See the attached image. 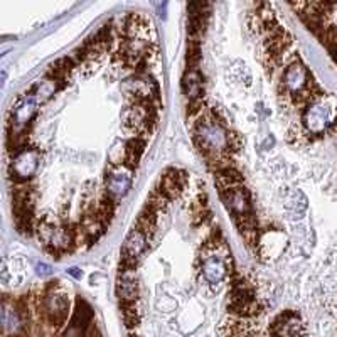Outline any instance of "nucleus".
Segmentation results:
<instances>
[{"instance_id":"obj_1","label":"nucleus","mask_w":337,"mask_h":337,"mask_svg":"<svg viewBox=\"0 0 337 337\" xmlns=\"http://www.w3.org/2000/svg\"><path fill=\"white\" fill-rule=\"evenodd\" d=\"M194 137L201 150L206 152L212 159H221L233 147L229 133L224 128L221 120L218 116H211V113L201 116L198 120Z\"/></svg>"},{"instance_id":"obj_2","label":"nucleus","mask_w":337,"mask_h":337,"mask_svg":"<svg viewBox=\"0 0 337 337\" xmlns=\"http://www.w3.org/2000/svg\"><path fill=\"white\" fill-rule=\"evenodd\" d=\"M229 265L226 258V250L223 251L221 241L212 239L209 246L202 251L201 256V275L207 283L212 286H219L228 278Z\"/></svg>"},{"instance_id":"obj_3","label":"nucleus","mask_w":337,"mask_h":337,"mask_svg":"<svg viewBox=\"0 0 337 337\" xmlns=\"http://www.w3.org/2000/svg\"><path fill=\"white\" fill-rule=\"evenodd\" d=\"M122 120L125 128H130L135 135L147 140V137L155 128L157 111L154 105L149 103V101H135L123 110Z\"/></svg>"},{"instance_id":"obj_4","label":"nucleus","mask_w":337,"mask_h":337,"mask_svg":"<svg viewBox=\"0 0 337 337\" xmlns=\"http://www.w3.org/2000/svg\"><path fill=\"white\" fill-rule=\"evenodd\" d=\"M39 164H41V154L29 145L17 149L12 160H10V176L17 184H26L37 174Z\"/></svg>"},{"instance_id":"obj_5","label":"nucleus","mask_w":337,"mask_h":337,"mask_svg":"<svg viewBox=\"0 0 337 337\" xmlns=\"http://www.w3.org/2000/svg\"><path fill=\"white\" fill-rule=\"evenodd\" d=\"M29 327V316L24 305L5 300L4 317L0 322V334L5 337H26Z\"/></svg>"},{"instance_id":"obj_6","label":"nucleus","mask_w":337,"mask_h":337,"mask_svg":"<svg viewBox=\"0 0 337 337\" xmlns=\"http://www.w3.org/2000/svg\"><path fill=\"white\" fill-rule=\"evenodd\" d=\"M42 312L53 325H63L69 314V299L63 290L51 286L46 290L41 302Z\"/></svg>"},{"instance_id":"obj_7","label":"nucleus","mask_w":337,"mask_h":337,"mask_svg":"<svg viewBox=\"0 0 337 337\" xmlns=\"http://www.w3.org/2000/svg\"><path fill=\"white\" fill-rule=\"evenodd\" d=\"M39 100L29 91L24 97H20L15 101L10 111V130H12L17 137L27 128V125L32 122V118L36 116L37 108H39Z\"/></svg>"},{"instance_id":"obj_8","label":"nucleus","mask_w":337,"mask_h":337,"mask_svg":"<svg viewBox=\"0 0 337 337\" xmlns=\"http://www.w3.org/2000/svg\"><path fill=\"white\" fill-rule=\"evenodd\" d=\"M122 89L135 101H149V103H152L157 93V84L149 73L138 71L137 75L128 76L122 81Z\"/></svg>"},{"instance_id":"obj_9","label":"nucleus","mask_w":337,"mask_h":337,"mask_svg":"<svg viewBox=\"0 0 337 337\" xmlns=\"http://www.w3.org/2000/svg\"><path fill=\"white\" fill-rule=\"evenodd\" d=\"M132 187V168L125 165H116L115 171H110L105 179V198L113 201L115 204L128 194Z\"/></svg>"},{"instance_id":"obj_10","label":"nucleus","mask_w":337,"mask_h":337,"mask_svg":"<svg viewBox=\"0 0 337 337\" xmlns=\"http://www.w3.org/2000/svg\"><path fill=\"white\" fill-rule=\"evenodd\" d=\"M303 125L310 133H320L329 130L332 125V111L330 106L319 101H312L307 105L303 113Z\"/></svg>"},{"instance_id":"obj_11","label":"nucleus","mask_w":337,"mask_h":337,"mask_svg":"<svg viewBox=\"0 0 337 337\" xmlns=\"http://www.w3.org/2000/svg\"><path fill=\"white\" fill-rule=\"evenodd\" d=\"M149 248V236L142 229L135 226L130 233L127 234L122 246V263L123 265H135L143 253Z\"/></svg>"},{"instance_id":"obj_12","label":"nucleus","mask_w":337,"mask_h":337,"mask_svg":"<svg viewBox=\"0 0 337 337\" xmlns=\"http://www.w3.org/2000/svg\"><path fill=\"white\" fill-rule=\"evenodd\" d=\"M116 294L122 303H133L138 299V280L133 265H123L120 268L116 282Z\"/></svg>"},{"instance_id":"obj_13","label":"nucleus","mask_w":337,"mask_h":337,"mask_svg":"<svg viewBox=\"0 0 337 337\" xmlns=\"http://www.w3.org/2000/svg\"><path fill=\"white\" fill-rule=\"evenodd\" d=\"M91 317H93L91 307H89L84 300L80 299L76 303V308H75V314H73L71 322L66 327L63 337H84L88 325H89V322H91Z\"/></svg>"},{"instance_id":"obj_14","label":"nucleus","mask_w":337,"mask_h":337,"mask_svg":"<svg viewBox=\"0 0 337 337\" xmlns=\"http://www.w3.org/2000/svg\"><path fill=\"white\" fill-rule=\"evenodd\" d=\"M185 182H187L185 172L172 168V171H167L164 174V177H162V181H160L159 190L165 196L167 199H172L182 192L185 187Z\"/></svg>"},{"instance_id":"obj_15","label":"nucleus","mask_w":337,"mask_h":337,"mask_svg":"<svg viewBox=\"0 0 337 337\" xmlns=\"http://www.w3.org/2000/svg\"><path fill=\"white\" fill-rule=\"evenodd\" d=\"M46 248L51 251H67L75 245V233L71 231L67 226H58L54 224L53 231H51L49 238L46 243Z\"/></svg>"},{"instance_id":"obj_16","label":"nucleus","mask_w":337,"mask_h":337,"mask_svg":"<svg viewBox=\"0 0 337 337\" xmlns=\"http://www.w3.org/2000/svg\"><path fill=\"white\" fill-rule=\"evenodd\" d=\"M202 76L198 67H187L185 75L182 78V89L185 93V97L189 98V101H196V100H201L202 97Z\"/></svg>"},{"instance_id":"obj_17","label":"nucleus","mask_w":337,"mask_h":337,"mask_svg":"<svg viewBox=\"0 0 337 337\" xmlns=\"http://www.w3.org/2000/svg\"><path fill=\"white\" fill-rule=\"evenodd\" d=\"M214 179L219 190L234 187V185H241V182H243V176L236 168L231 167H219L214 174Z\"/></svg>"},{"instance_id":"obj_18","label":"nucleus","mask_w":337,"mask_h":337,"mask_svg":"<svg viewBox=\"0 0 337 337\" xmlns=\"http://www.w3.org/2000/svg\"><path fill=\"white\" fill-rule=\"evenodd\" d=\"M59 84H61V81L47 76V78H44V80L34 84L31 93L39 100V103H44V101H47L49 98L54 97L56 91L59 89Z\"/></svg>"},{"instance_id":"obj_19","label":"nucleus","mask_w":337,"mask_h":337,"mask_svg":"<svg viewBox=\"0 0 337 337\" xmlns=\"http://www.w3.org/2000/svg\"><path fill=\"white\" fill-rule=\"evenodd\" d=\"M157 212H159V209H157L154 204H150L149 202L147 207H145V209L140 212V216H138L137 228L142 229V231L147 234L149 238L155 233V229H157V221H159Z\"/></svg>"},{"instance_id":"obj_20","label":"nucleus","mask_w":337,"mask_h":337,"mask_svg":"<svg viewBox=\"0 0 337 337\" xmlns=\"http://www.w3.org/2000/svg\"><path fill=\"white\" fill-rule=\"evenodd\" d=\"M127 147V159H125V167L128 168H133L135 165L140 162V157L143 155V150H145V138L143 137H138L133 138V140H128L125 143Z\"/></svg>"},{"instance_id":"obj_21","label":"nucleus","mask_w":337,"mask_h":337,"mask_svg":"<svg viewBox=\"0 0 337 337\" xmlns=\"http://www.w3.org/2000/svg\"><path fill=\"white\" fill-rule=\"evenodd\" d=\"M283 204L292 218H300L303 216V211H305V207H307V201L299 190H290V192L285 196Z\"/></svg>"},{"instance_id":"obj_22","label":"nucleus","mask_w":337,"mask_h":337,"mask_svg":"<svg viewBox=\"0 0 337 337\" xmlns=\"http://www.w3.org/2000/svg\"><path fill=\"white\" fill-rule=\"evenodd\" d=\"M125 159H127V147H125V143L116 142V143L111 145V149H110V152H108V160H110V164H113V165H123V164H125Z\"/></svg>"},{"instance_id":"obj_23","label":"nucleus","mask_w":337,"mask_h":337,"mask_svg":"<svg viewBox=\"0 0 337 337\" xmlns=\"http://www.w3.org/2000/svg\"><path fill=\"white\" fill-rule=\"evenodd\" d=\"M36 273L39 275V277H49V275L53 273V268H51L49 265H46V263H37Z\"/></svg>"},{"instance_id":"obj_24","label":"nucleus","mask_w":337,"mask_h":337,"mask_svg":"<svg viewBox=\"0 0 337 337\" xmlns=\"http://www.w3.org/2000/svg\"><path fill=\"white\" fill-rule=\"evenodd\" d=\"M67 273H69L71 277H75V278H81V275H83L80 268H69L67 270Z\"/></svg>"},{"instance_id":"obj_25","label":"nucleus","mask_w":337,"mask_h":337,"mask_svg":"<svg viewBox=\"0 0 337 337\" xmlns=\"http://www.w3.org/2000/svg\"><path fill=\"white\" fill-rule=\"evenodd\" d=\"M4 308H5V299L0 297V322H2V317H4Z\"/></svg>"},{"instance_id":"obj_26","label":"nucleus","mask_w":337,"mask_h":337,"mask_svg":"<svg viewBox=\"0 0 337 337\" xmlns=\"http://www.w3.org/2000/svg\"><path fill=\"white\" fill-rule=\"evenodd\" d=\"M5 80H7V75H5V73L0 69V88L4 86V83H5Z\"/></svg>"},{"instance_id":"obj_27","label":"nucleus","mask_w":337,"mask_h":337,"mask_svg":"<svg viewBox=\"0 0 337 337\" xmlns=\"http://www.w3.org/2000/svg\"><path fill=\"white\" fill-rule=\"evenodd\" d=\"M334 51H335V59H337V47H335Z\"/></svg>"}]
</instances>
